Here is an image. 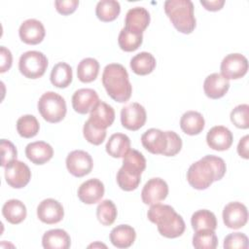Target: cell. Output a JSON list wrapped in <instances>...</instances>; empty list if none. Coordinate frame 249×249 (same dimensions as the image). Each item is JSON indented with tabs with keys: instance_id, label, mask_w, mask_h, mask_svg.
Listing matches in <instances>:
<instances>
[{
	"instance_id": "cell-1",
	"label": "cell",
	"mask_w": 249,
	"mask_h": 249,
	"mask_svg": "<svg viewBox=\"0 0 249 249\" xmlns=\"http://www.w3.org/2000/svg\"><path fill=\"white\" fill-rule=\"evenodd\" d=\"M226 170V163L222 158L207 155L191 164L187 171V180L193 188L205 190L214 181L221 180Z\"/></svg>"
},
{
	"instance_id": "cell-2",
	"label": "cell",
	"mask_w": 249,
	"mask_h": 249,
	"mask_svg": "<svg viewBox=\"0 0 249 249\" xmlns=\"http://www.w3.org/2000/svg\"><path fill=\"white\" fill-rule=\"evenodd\" d=\"M148 219L158 226L159 232L166 238L181 236L186 229L183 218L167 204H152L147 213Z\"/></svg>"
},
{
	"instance_id": "cell-3",
	"label": "cell",
	"mask_w": 249,
	"mask_h": 249,
	"mask_svg": "<svg viewBox=\"0 0 249 249\" xmlns=\"http://www.w3.org/2000/svg\"><path fill=\"white\" fill-rule=\"evenodd\" d=\"M102 85L108 95L117 102H126L132 93V86L126 69L119 63H110L102 73Z\"/></svg>"
},
{
	"instance_id": "cell-4",
	"label": "cell",
	"mask_w": 249,
	"mask_h": 249,
	"mask_svg": "<svg viewBox=\"0 0 249 249\" xmlns=\"http://www.w3.org/2000/svg\"><path fill=\"white\" fill-rule=\"evenodd\" d=\"M146 168V159L137 150L130 149L123 159V165L117 173L119 187L126 192L137 189L141 181V173Z\"/></svg>"
},
{
	"instance_id": "cell-5",
	"label": "cell",
	"mask_w": 249,
	"mask_h": 249,
	"mask_svg": "<svg viewBox=\"0 0 249 249\" xmlns=\"http://www.w3.org/2000/svg\"><path fill=\"white\" fill-rule=\"evenodd\" d=\"M164 12L173 26L181 33L190 34L196 28L194 4L190 0H167L164 2Z\"/></svg>"
},
{
	"instance_id": "cell-6",
	"label": "cell",
	"mask_w": 249,
	"mask_h": 249,
	"mask_svg": "<svg viewBox=\"0 0 249 249\" xmlns=\"http://www.w3.org/2000/svg\"><path fill=\"white\" fill-rule=\"evenodd\" d=\"M38 111L45 121L55 124L64 119L67 112L66 102L56 92L47 91L39 98Z\"/></svg>"
},
{
	"instance_id": "cell-7",
	"label": "cell",
	"mask_w": 249,
	"mask_h": 249,
	"mask_svg": "<svg viewBox=\"0 0 249 249\" xmlns=\"http://www.w3.org/2000/svg\"><path fill=\"white\" fill-rule=\"evenodd\" d=\"M48 67L47 56L38 51H28L23 53L18 61L19 72L28 79H38L42 77Z\"/></svg>"
},
{
	"instance_id": "cell-8",
	"label": "cell",
	"mask_w": 249,
	"mask_h": 249,
	"mask_svg": "<svg viewBox=\"0 0 249 249\" xmlns=\"http://www.w3.org/2000/svg\"><path fill=\"white\" fill-rule=\"evenodd\" d=\"M221 75L226 79L242 78L248 70V60L241 53H230L221 62Z\"/></svg>"
},
{
	"instance_id": "cell-9",
	"label": "cell",
	"mask_w": 249,
	"mask_h": 249,
	"mask_svg": "<svg viewBox=\"0 0 249 249\" xmlns=\"http://www.w3.org/2000/svg\"><path fill=\"white\" fill-rule=\"evenodd\" d=\"M93 166L91 156L83 150H75L66 158V167L75 177H84L90 173Z\"/></svg>"
},
{
	"instance_id": "cell-10",
	"label": "cell",
	"mask_w": 249,
	"mask_h": 249,
	"mask_svg": "<svg viewBox=\"0 0 249 249\" xmlns=\"http://www.w3.org/2000/svg\"><path fill=\"white\" fill-rule=\"evenodd\" d=\"M5 179L12 188L21 189L29 183L31 171L24 162L15 160L5 166Z\"/></svg>"
},
{
	"instance_id": "cell-11",
	"label": "cell",
	"mask_w": 249,
	"mask_h": 249,
	"mask_svg": "<svg viewBox=\"0 0 249 249\" xmlns=\"http://www.w3.org/2000/svg\"><path fill=\"white\" fill-rule=\"evenodd\" d=\"M147 114L145 108L137 102L130 103L122 108L121 123L128 130H138L145 124Z\"/></svg>"
},
{
	"instance_id": "cell-12",
	"label": "cell",
	"mask_w": 249,
	"mask_h": 249,
	"mask_svg": "<svg viewBox=\"0 0 249 249\" xmlns=\"http://www.w3.org/2000/svg\"><path fill=\"white\" fill-rule=\"evenodd\" d=\"M168 186L161 178H152L146 182L141 192V198L145 204H156L166 198Z\"/></svg>"
},
{
	"instance_id": "cell-13",
	"label": "cell",
	"mask_w": 249,
	"mask_h": 249,
	"mask_svg": "<svg viewBox=\"0 0 249 249\" xmlns=\"http://www.w3.org/2000/svg\"><path fill=\"white\" fill-rule=\"evenodd\" d=\"M248 220L246 206L238 201L228 203L223 210V221L229 229L237 230L244 227Z\"/></svg>"
},
{
	"instance_id": "cell-14",
	"label": "cell",
	"mask_w": 249,
	"mask_h": 249,
	"mask_svg": "<svg viewBox=\"0 0 249 249\" xmlns=\"http://www.w3.org/2000/svg\"><path fill=\"white\" fill-rule=\"evenodd\" d=\"M37 216L39 220L45 224H56L60 222L64 216L63 206L53 198L44 199L37 207Z\"/></svg>"
},
{
	"instance_id": "cell-15",
	"label": "cell",
	"mask_w": 249,
	"mask_h": 249,
	"mask_svg": "<svg viewBox=\"0 0 249 249\" xmlns=\"http://www.w3.org/2000/svg\"><path fill=\"white\" fill-rule=\"evenodd\" d=\"M20 40L28 45H37L41 43L46 35L43 23L35 18L24 20L18 29Z\"/></svg>"
},
{
	"instance_id": "cell-16",
	"label": "cell",
	"mask_w": 249,
	"mask_h": 249,
	"mask_svg": "<svg viewBox=\"0 0 249 249\" xmlns=\"http://www.w3.org/2000/svg\"><path fill=\"white\" fill-rule=\"evenodd\" d=\"M150 14L145 8L134 7L127 11L124 28L132 33L143 34V31L150 23Z\"/></svg>"
},
{
	"instance_id": "cell-17",
	"label": "cell",
	"mask_w": 249,
	"mask_h": 249,
	"mask_svg": "<svg viewBox=\"0 0 249 249\" xmlns=\"http://www.w3.org/2000/svg\"><path fill=\"white\" fill-rule=\"evenodd\" d=\"M104 185L96 178H91L81 184L77 195L79 199L86 204H94L101 200L104 196Z\"/></svg>"
},
{
	"instance_id": "cell-18",
	"label": "cell",
	"mask_w": 249,
	"mask_h": 249,
	"mask_svg": "<svg viewBox=\"0 0 249 249\" xmlns=\"http://www.w3.org/2000/svg\"><path fill=\"white\" fill-rule=\"evenodd\" d=\"M233 141L231 131L223 125H215L210 128L206 135L207 145L216 151L228 150Z\"/></svg>"
},
{
	"instance_id": "cell-19",
	"label": "cell",
	"mask_w": 249,
	"mask_h": 249,
	"mask_svg": "<svg viewBox=\"0 0 249 249\" xmlns=\"http://www.w3.org/2000/svg\"><path fill=\"white\" fill-rule=\"evenodd\" d=\"M141 143L151 154L162 155L167 147L166 133L158 128H150L142 134Z\"/></svg>"
},
{
	"instance_id": "cell-20",
	"label": "cell",
	"mask_w": 249,
	"mask_h": 249,
	"mask_svg": "<svg viewBox=\"0 0 249 249\" xmlns=\"http://www.w3.org/2000/svg\"><path fill=\"white\" fill-rule=\"evenodd\" d=\"M98 102V94L92 89H80L72 96L73 109L83 115L90 112Z\"/></svg>"
},
{
	"instance_id": "cell-21",
	"label": "cell",
	"mask_w": 249,
	"mask_h": 249,
	"mask_svg": "<svg viewBox=\"0 0 249 249\" xmlns=\"http://www.w3.org/2000/svg\"><path fill=\"white\" fill-rule=\"evenodd\" d=\"M115 120V111L112 106L104 101H99L90 111L89 122L96 128L106 129Z\"/></svg>"
},
{
	"instance_id": "cell-22",
	"label": "cell",
	"mask_w": 249,
	"mask_h": 249,
	"mask_svg": "<svg viewBox=\"0 0 249 249\" xmlns=\"http://www.w3.org/2000/svg\"><path fill=\"white\" fill-rule=\"evenodd\" d=\"M230 89V82L220 73L208 75L203 83V90L207 97L218 99L223 97Z\"/></svg>"
},
{
	"instance_id": "cell-23",
	"label": "cell",
	"mask_w": 249,
	"mask_h": 249,
	"mask_svg": "<svg viewBox=\"0 0 249 249\" xmlns=\"http://www.w3.org/2000/svg\"><path fill=\"white\" fill-rule=\"evenodd\" d=\"M26 158L34 164H44L53 156V147L45 141H35L25 147Z\"/></svg>"
},
{
	"instance_id": "cell-24",
	"label": "cell",
	"mask_w": 249,
	"mask_h": 249,
	"mask_svg": "<svg viewBox=\"0 0 249 249\" xmlns=\"http://www.w3.org/2000/svg\"><path fill=\"white\" fill-rule=\"evenodd\" d=\"M42 245L46 249H68L71 245V238L64 230L53 229L44 233Z\"/></svg>"
},
{
	"instance_id": "cell-25",
	"label": "cell",
	"mask_w": 249,
	"mask_h": 249,
	"mask_svg": "<svg viewBox=\"0 0 249 249\" xmlns=\"http://www.w3.org/2000/svg\"><path fill=\"white\" fill-rule=\"evenodd\" d=\"M136 238L135 230L128 225H119L110 232V241L117 248L130 247Z\"/></svg>"
},
{
	"instance_id": "cell-26",
	"label": "cell",
	"mask_w": 249,
	"mask_h": 249,
	"mask_svg": "<svg viewBox=\"0 0 249 249\" xmlns=\"http://www.w3.org/2000/svg\"><path fill=\"white\" fill-rule=\"evenodd\" d=\"M205 125L202 115L196 111H187L180 119V127L188 135H196L200 133Z\"/></svg>"
},
{
	"instance_id": "cell-27",
	"label": "cell",
	"mask_w": 249,
	"mask_h": 249,
	"mask_svg": "<svg viewBox=\"0 0 249 249\" xmlns=\"http://www.w3.org/2000/svg\"><path fill=\"white\" fill-rule=\"evenodd\" d=\"M2 214L7 222L18 225L26 218L27 211L25 205L20 200L9 199L2 207Z\"/></svg>"
},
{
	"instance_id": "cell-28",
	"label": "cell",
	"mask_w": 249,
	"mask_h": 249,
	"mask_svg": "<svg viewBox=\"0 0 249 249\" xmlns=\"http://www.w3.org/2000/svg\"><path fill=\"white\" fill-rule=\"evenodd\" d=\"M106 152L113 158H124L130 150V139L124 133H114L106 143Z\"/></svg>"
},
{
	"instance_id": "cell-29",
	"label": "cell",
	"mask_w": 249,
	"mask_h": 249,
	"mask_svg": "<svg viewBox=\"0 0 249 249\" xmlns=\"http://www.w3.org/2000/svg\"><path fill=\"white\" fill-rule=\"evenodd\" d=\"M156 58L154 55L147 52H141L135 54L130 60L131 70L140 76H145L154 71L156 68Z\"/></svg>"
},
{
	"instance_id": "cell-30",
	"label": "cell",
	"mask_w": 249,
	"mask_h": 249,
	"mask_svg": "<svg viewBox=\"0 0 249 249\" xmlns=\"http://www.w3.org/2000/svg\"><path fill=\"white\" fill-rule=\"evenodd\" d=\"M50 79L54 87L59 89L67 88L73 79L71 66L65 62L56 63L52 69Z\"/></svg>"
},
{
	"instance_id": "cell-31",
	"label": "cell",
	"mask_w": 249,
	"mask_h": 249,
	"mask_svg": "<svg viewBox=\"0 0 249 249\" xmlns=\"http://www.w3.org/2000/svg\"><path fill=\"white\" fill-rule=\"evenodd\" d=\"M191 224L195 231L201 230L215 231L217 228V219L215 214L210 210L200 209L192 215Z\"/></svg>"
},
{
	"instance_id": "cell-32",
	"label": "cell",
	"mask_w": 249,
	"mask_h": 249,
	"mask_svg": "<svg viewBox=\"0 0 249 249\" xmlns=\"http://www.w3.org/2000/svg\"><path fill=\"white\" fill-rule=\"evenodd\" d=\"M99 72V62L92 57L82 59L77 66L78 79L83 83H90L97 78Z\"/></svg>"
},
{
	"instance_id": "cell-33",
	"label": "cell",
	"mask_w": 249,
	"mask_h": 249,
	"mask_svg": "<svg viewBox=\"0 0 249 249\" xmlns=\"http://www.w3.org/2000/svg\"><path fill=\"white\" fill-rule=\"evenodd\" d=\"M121 12V5L116 0H101L97 3L95 14L98 19L104 22L115 20Z\"/></svg>"
},
{
	"instance_id": "cell-34",
	"label": "cell",
	"mask_w": 249,
	"mask_h": 249,
	"mask_svg": "<svg viewBox=\"0 0 249 249\" xmlns=\"http://www.w3.org/2000/svg\"><path fill=\"white\" fill-rule=\"evenodd\" d=\"M40 124L33 115H23L17 122V130L23 138H32L39 132Z\"/></svg>"
},
{
	"instance_id": "cell-35",
	"label": "cell",
	"mask_w": 249,
	"mask_h": 249,
	"mask_svg": "<svg viewBox=\"0 0 249 249\" xmlns=\"http://www.w3.org/2000/svg\"><path fill=\"white\" fill-rule=\"evenodd\" d=\"M193 245L196 249H215L218 245V238L212 230L197 231L193 236Z\"/></svg>"
},
{
	"instance_id": "cell-36",
	"label": "cell",
	"mask_w": 249,
	"mask_h": 249,
	"mask_svg": "<svg viewBox=\"0 0 249 249\" xmlns=\"http://www.w3.org/2000/svg\"><path fill=\"white\" fill-rule=\"evenodd\" d=\"M143 42V34L132 33L125 28H123L118 37L120 48L124 52L136 51Z\"/></svg>"
},
{
	"instance_id": "cell-37",
	"label": "cell",
	"mask_w": 249,
	"mask_h": 249,
	"mask_svg": "<svg viewBox=\"0 0 249 249\" xmlns=\"http://www.w3.org/2000/svg\"><path fill=\"white\" fill-rule=\"evenodd\" d=\"M117 207L110 199L101 201L96 208V217L103 226H111L117 218Z\"/></svg>"
},
{
	"instance_id": "cell-38",
	"label": "cell",
	"mask_w": 249,
	"mask_h": 249,
	"mask_svg": "<svg viewBox=\"0 0 249 249\" xmlns=\"http://www.w3.org/2000/svg\"><path fill=\"white\" fill-rule=\"evenodd\" d=\"M231 123L238 128L246 129L249 127V106L247 104L237 105L231 113Z\"/></svg>"
},
{
	"instance_id": "cell-39",
	"label": "cell",
	"mask_w": 249,
	"mask_h": 249,
	"mask_svg": "<svg viewBox=\"0 0 249 249\" xmlns=\"http://www.w3.org/2000/svg\"><path fill=\"white\" fill-rule=\"evenodd\" d=\"M84 137L88 142L93 145H100L106 138V129H99L94 127L89 121L84 124L83 128Z\"/></svg>"
},
{
	"instance_id": "cell-40",
	"label": "cell",
	"mask_w": 249,
	"mask_h": 249,
	"mask_svg": "<svg viewBox=\"0 0 249 249\" xmlns=\"http://www.w3.org/2000/svg\"><path fill=\"white\" fill-rule=\"evenodd\" d=\"M224 248L226 249H247L248 237L242 232H232L224 239Z\"/></svg>"
},
{
	"instance_id": "cell-41",
	"label": "cell",
	"mask_w": 249,
	"mask_h": 249,
	"mask_svg": "<svg viewBox=\"0 0 249 249\" xmlns=\"http://www.w3.org/2000/svg\"><path fill=\"white\" fill-rule=\"evenodd\" d=\"M1 149V166H7L11 161L17 160V149L15 145L6 139H1L0 142Z\"/></svg>"
},
{
	"instance_id": "cell-42",
	"label": "cell",
	"mask_w": 249,
	"mask_h": 249,
	"mask_svg": "<svg viewBox=\"0 0 249 249\" xmlns=\"http://www.w3.org/2000/svg\"><path fill=\"white\" fill-rule=\"evenodd\" d=\"M165 133L167 137V147L165 151L162 153V155L166 157H173L181 151L182 140L181 137L172 130L165 131Z\"/></svg>"
},
{
	"instance_id": "cell-43",
	"label": "cell",
	"mask_w": 249,
	"mask_h": 249,
	"mask_svg": "<svg viewBox=\"0 0 249 249\" xmlns=\"http://www.w3.org/2000/svg\"><path fill=\"white\" fill-rule=\"evenodd\" d=\"M79 5L78 0H56L54 1V6L56 11L63 15L67 16L74 13Z\"/></svg>"
},
{
	"instance_id": "cell-44",
	"label": "cell",
	"mask_w": 249,
	"mask_h": 249,
	"mask_svg": "<svg viewBox=\"0 0 249 249\" xmlns=\"http://www.w3.org/2000/svg\"><path fill=\"white\" fill-rule=\"evenodd\" d=\"M0 57H1L0 72L4 73L11 68L12 62H13V56H12L10 50H8L4 46H2L0 48Z\"/></svg>"
},
{
	"instance_id": "cell-45",
	"label": "cell",
	"mask_w": 249,
	"mask_h": 249,
	"mask_svg": "<svg viewBox=\"0 0 249 249\" xmlns=\"http://www.w3.org/2000/svg\"><path fill=\"white\" fill-rule=\"evenodd\" d=\"M200 4L207 10L211 12L219 11L223 8L225 1L224 0H213V1H200Z\"/></svg>"
},
{
	"instance_id": "cell-46",
	"label": "cell",
	"mask_w": 249,
	"mask_h": 249,
	"mask_svg": "<svg viewBox=\"0 0 249 249\" xmlns=\"http://www.w3.org/2000/svg\"><path fill=\"white\" fill-rule=\"evenodd\" d=\"M248 141H249V136L248 135H245L244 137H242L239 142H238V145H237V153L238 155L247 160L249 157H248Z\"/></svg>"
},
{
	"instance_id": "cell-47",
	"label": "cell",
	"mask_w": 249,
	"mask_h": 249,
	"mask_svg": "<svg viewBox=\"0 0 249 249\" xmlns=\"http://www.w3.org/2000/svg\"><path fill=\"white\" fill-rule=\"evenodd\" d=\"M95 246H104V247H106V245H104V244H100V243H98V242H96V243H94V244H91V245H89V247H95Z\"/></svg>"
}]
</instances>
